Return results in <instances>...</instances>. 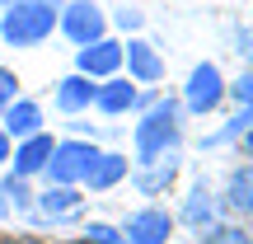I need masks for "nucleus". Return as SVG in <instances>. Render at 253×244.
<instances>
[{
  "instance_id": "obj_8",
  "label": "nucleus",
  "mask_w": 253,
  "mask_h": 244,
  "mask_svg": "<svg viewBox=\"0 0 253 244\" xmlns=\"http://www.w3.org/2000/svg\"><path fill=\"white\" fill-rule=\"evenodd\" d=\"M52 146L56 141L47 132L28 136V141H14V150H9V174H14V179H33V174H42L47 160H52Z\"/></svg>"
},
{
  "instance_id": "obj_4",
  "label": "nucleus",
  "mask_w": 253,
  "mask_h": 244,
  "mask_svg": "<svg viewBox=\"0 0 253 244\" xmlns=\"http://www.w3.org/2000/svg\"><path fill=\"white\" fill-rule=\"evenodd\" d=\"M94 160H99V146L94 141H56L42 174H47V183H80Z\"/></svg>"
},
{
  "instance_id": "obj_22",
  "label": "nucleus",
  "mask_w": 253,
  "mask_h": 244,
  "mask_svg": "<svg viewBox=\"0 0 253 244\" xmlns=\"http://www.w3.org/2000/svg\"><path fill=\"white\" fill-rule=\"evenodd\" d=\"M225 94H235V103H253V71L239 75L235 85H225Z\"/></svg>"
},
{
  "instance_id": "obj_16",
  "label": "nucleus",
  "mask_w": 253,
  "mask_h": 244,
  "mask_svg": "<svg viewBox=\"0 0 253 244\" xmlns=\"http://www.w3.org/2000/svg\"><path fill=\"white\" fill-rule=\"evenodd\" d=\"M173 174H178V155H160V160L141 164V174H136V188L145 193V197H155L160 188H169Z\"/></svg>"
},
{
  "instance_id": "obj_26",
  "label": "nucleus",
  "mask_w": 253,
  "mask_h": 244,
  "mask_svg": "<svg viewBox=\"0 0 253 244\" xmlns=\"http://www.w3.org/2000/svg\"><path fill=\"white\" fill-rule=\"evenodd\" d=\"M239 150H244V155H249V160H253V127H249V132H244V136H239Z\"/></svg>"
},
{
  "instance_id": "obj_29",
  "label": "nucleus",
  "mask_w": 253,
  "mask_h": 244,
  "mask_svg": "<svg viewBox=\"0 0 253 244\" xmlns=\"http://www.w3.org/2000/svg\"><path fill=\"white\" fill-rule=\"evenodd\" d=\"M5 5H14V0H0V9H5Z\"/></svg>"
},
{
  "instance_id": "obj_9",
  "label": "nucleus",
  "mask_w": 253,
  "mask_h": 244,
  "mask_svg": "<svg viewBox=\"0 0 253 244\" xmlns=\"http://www.w3.org/2000/svg\"><path fill=\"white\" fill-rule=\"evenodd\" d=\"M33 202L47 221H75L80 207H84V193H80V183H47Z\"/></svg>"
},
{
  "instance_id": "obj_23",
  "label": "nucleus",
  "mask_w": 253,
  "mask_h": 244,
  "mask_svg": "<svg viewBox=\"0 0 253 244\" xmlns=\"http://www.w3.org/2000/svg\"><path fill=\"white\" fill-rule=\"evenodd\" d=\"M113 19H118V28H141V9H131V5H126V9H118V14H113Z\"/></svg>"
},
{
  "instance_id": "obj_18",
  "label": "nucleus",
  "mask_w": 253,
  "mask_h": 244,
  "mask_svg": "<svg viewBox=\"0 0 253 244\" xmlns=\"http://www.w3.org/2000/svg\"><path fill=\"white\" fill-rule=\"evenodd\" d=\"M202 244H253V235H249L244 226H225V221H216Z\"/></svg>"
},
{
  "instance_id": "obj_27",
  "label": "nucleus",
  "mask_w": 253,
  "mask_h": 244,
  "mask_svg": "<svg viewBox=\"0 0 253 244\" xmlns=\"http://www.w3.org/2000/svg\"><path fill=\"white\" fill-rule=\"evenodd\" d=\"M28 5H61V0H28Z\"/></svg>"
},
{
  "instance_id": "obj_13",
  "label": "nucleus",
  "mask_w": 253,
  "mask_h": 244,
  "mask_svg": "<svg viewBox=\"0 0 253 244\" xmlns=\"http://www.w3.org/2000/svg\"><path fill=\"white\" fill-rule=\"evenodd\" d=\"M94 90H99V85L89 80V75H80V71H71L66 75V80H56V108L61 113H89L94 108Z\"/></svg>"
},
{
  "instance_id": "obj_24",
  "label": "nucleus",
  "mask_w": 253,
  "mask_h": 244,
  "mask_svg": "<svg viewBox=\"0 0 253 244\" xmlns=\"http://www.w3.org/2000/svg\"><path fill=\"white\" fill-rule=\"evenodd\" d=\"M239 52H244V61H249V71H253V28L239 33Z\"/></svg>"
},
{
  "instance_id": "obj_21",
  "label": "nucleus",
  "mask_w": 253,
  "mask_h": 244,
  "mask_svg": "<svg viewBox=\"0 0 253 244\" xmlns=\"http://www.w3.org/2000/svg\"><path fill=\"white\" fill-rule=\"evenodd\" d=\"M14 99H19V75L0 66V113H5V108H9Z\"/></svg>"
},
{
  "instance_id": "obj_1",
  "label": "nucleus",
  "mask_w": 253,
  "mask_h": 244,
  "mask_svg": "<svg viewBox=\"0 0 253 244\" xmlns=\"http://www.w3.org/2000/svg\"><path fill=\"white\" fill-rule=\"evenodd\" d=\"M183 141V122H178V103L173 99H145V113L136 122V164H150L160 155H173Z\"/></svg>"
},
{
  "instance_id": "obj_10",
  "label": "nucleus",
  "mask_w": 253,
  "mask_h": 244,
  "mask_svg": "<svg viewBox=\"0 0 253 244\" xmlns=\"http://www.w3.org/2000/svg\"><path fill=\"white\" fill-rule=\"evenodd\" d=\"M122 61H126V71H131L136 85L164 80V56L155 52V43H145V38H126L122 43Z\"/></svg>"
},
{
  "instance_id": "obj_30",
  "label": "nucleus",
  "mask_w": 253,
  "mask_h": 244,
  "mask_svg": "<svg viewBox=\"0 0 253 244\" xmlns=\"http://www.w3.org/2000/svg\"><path fill=\"white\" fill-rule=\"evenodd\" d=\"M0 197H5V188H0Z\"/></svg>"
},
{
  "instance_id": "obj_19",
  "label": "nucleus",
  "mask_w": 253,
  "mask_h": 244,
  "mask_svg": "<svg viewBox=\"0 0 253 244\" xmlns=\"http://www.w3.org/2000/svg\"><path fill=\"white\" fill-rule=\"evenodd\" d=\"M0 188H5V197L14 202V211H28V207H33V193H28V179H14V174H9V179H0Z\"/></svg>"
},
{
  "instance_id": "obj_6",
  "label": "nucleus",
  "mask_w": 253,
  "mask_h": 244,
  "mask_svg": "<svg viewBox=\"0 0 253 244\" xmlns=\"http://www.w3.org/2000/svg\"><path fill=\"white\" fill-rule=\"evenodd\" d=\"M122 235H126V244H169L173 240V216L164 207H141V211L126 216Z\"/></svg>"
},
{
  "instance_id": "obj_14",
  "label": "nucleus",
  "mask_w": 253,
  "mask_h": 244,
  "mask_svg": "<svg viewBox=\"0 0 253 244\" xmlns=\"http://www.w3.org/2000/svg\"><path fill=\"white\" fill-rule=\"evenodd\" d=\"M126 169H131V164H126V155H118V150H99V160L89 164V174H84V188L89 193H108V188H118V183L126 179Z\"/></svg>"
},
{
  "instance_id": "obj_28",
  "label": "nucleus",
  "mask_w": 253,
  "mask_h": 244,
  "mask_svg": "<svg viewBox=\"0 0 253 244\" xmlns=\"http://www.w3.org/2000/svg\"><path fill=\"white\" fill-rule=\"evenodd\" d=\"M0 244H28V240H0Z\"/></svg>"
},
{
  "instance_id": "obj_5",
  "label": "nucleus",
  "mask_w": 253,
  "mask_h": 244,
  "mask_svg": "<svg viewBox=\"0 0 253 244\" xmlns=\"http://www.w3.org/2000/svg\"><path fill=\"white\" fill-rule=\"evenodd\" d=\"M220 99H225V75H220L211 61L192 66V71H188V85H183V108L197 113V118H207V113L220 108Z\"/></svg>"
},
{
  "instance_id": "obj_17",
  "label": "nucleus",
  "mask_w": 253,
  "mask_h": 244,
  "mask_svg": "<svg viewBox=\"0 0 253 244\" xmlns=\"http://www.w3.org/2000/svg\"><path fill=\"white\" fill-rule=\"evenodd\" d=\"M183 226H192V230H211L216 226V197H211L202 183L188 193V202H183Z\"/></svg>"
},
{
  "instance_id": "obj_3",
  "label": "nucleus",
  "mask_w": 253,
  "mask_h": 244,
  "mask_svg": "<svg viewBox=\"0 0 253 244\" xmlns=\"http://www.w3.org/2000/svg\"><path fill=\"white\" fill-rule=\"evenodd\" d=\"M56 28L75 47H89L99 38H108V14L99 9V0H66V5H56Z\"/></svg>"
},
{
  "instance_id": "obj_12",
  "label": "nucleus",
  "mask_w": 253,
  "mask_h": 244,
  "mask_svg": "<svg viewBox=\"0 0 253 244\" xmlns=\"http://www.w3.org/2000/svg\"><path fill=\"white\" fill-rule=\"evenodd\" d=\"M0 132L9 136V141H28V136L42 132V108H38L33 99H14L5 113H0Z\"/></svg>"
},
{
  "instance_id": "obj_15",
  "label": "nucleus",
  "mask_w": 253,
  "mask_h": 244,
  "mask_svg": "<svg viewBox=\"0 0 253 244\" xmlns=\"http://www.w3.org/2000/svg\"><path fill=\"white\" fill-rule=\"evenodd\" d=\"M225 202L235 216H244V221H253V160L249 164H239V169H230V179H225Z\"/></svg>"
},
{
  "instance_id": "obj_20",
  "label": "nucleus",
  "mask_w": 253,
  "mask_h": 244,
  "mask_svg": "<svg viewBox=\"0 0 253 244\" xmlns=\"http://www.w3.org/2000/svg\"><path fill=\"white\" fill-rule=\"evenodd\" d=\"M84 240L89 244H126V235L118 226H108V221H89V226H84Z\"/></svg>"
},
{
  "instance_id": "obj_2",
  "label": "nucleus",
  "mask_w": 253,
  "mask_h": 244,
  "mask_svg": "<svg viewBox=\"0 0 253 244\" xmlns=\"http://www.w3.org/2000/svg\"><path fill=\"white\" fill-rule=\"evenodd\" d=\"M52 28H56V5L14 0V5L0 9V43L9 47H38L42 38H52Z\"/></svg>"
},
{
  "instance_id": "obj_25",
  "label": "nucleus",
  "mask_w": 253,
  "mask_h": 244,
  "mask_svg": "<svg viewBox=\"0 0 253 244\" xmlns=\"http://www.w3.org/2000/svg\"><path fill=\"white\" fill-rule=\"evenodd\" d=\"M9 150H14V141H9V136L0 132V169H5V164H9Z\"/></svg>"
},
{
  "instance_id": "obj_11",
  "label": "nucleus",
  "mask_w": 253,
  "mask_h": 244,
  "mask_svg": "<svg viewBox=\"0 0 253 244\" xmlns=\"http://www.w3.org/2000/svg\"><path fill=\"white\" fill-rule=\"evenodd\" d=\"M94 108L108 113V118H122V113L141 108V90H136V80H122V75L99 80V90H94Z\"/></svg>"
},
{
  "instance_id": "obj_7",
  "label": "nucleus",
  "mask_w": 253,
  "mask_h": 244,
  "mask_svg": "<svg viewBox=\"0 0 253 244\" xmlns=\"http://www.w3.org/2000/svg\"><path fill=\"white\" fill-rule=\"evenodd\" d=\"M75 71L89 75V80H108V75H118L122 71V43L99 38V43L80 47V52H75Z\"/></svg>"
}]
</instances>
